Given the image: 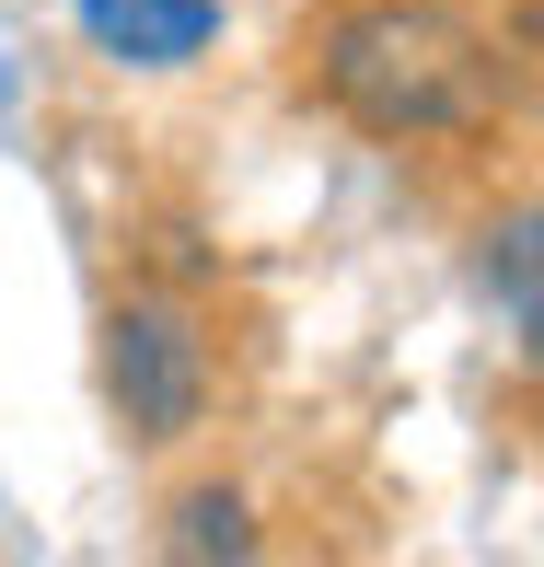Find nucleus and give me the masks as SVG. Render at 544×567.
<instances>
[{
    "mask_svg": "<svg viewBox=\"0 0 544 567\" xmlns=\"http://www.w3.org/2000/svg\"><path fill=\"white\" fill-rule=\"evenodd\" d=\"M301 82L359 140L429 151L510 116V47L463 0H325L301 23Z\"/></svg>",
    "mask_w": 544,
    "mask_h": 567,
    "instance_id": "obj_1",
    "label": "nucleus"
},
{
    "mask_svg": "<svg viewBox=\"0 0 544 567\" xmlns=\"http://www.w3.org/2000/svg\"><path fill=\"white\" fill-rule=\"evenodd\" d=\"M105 394H116V417H127L140 452H174L209 417V337H197L174 301H127L105 324Z\"/></svg>",
    "mask_w": 544,
    "mask_h": 567,
    "instance_id": "obj_2",
    "label": "nucleus"
},
{
    "mask_svg": "<svg viewBox=\"0 0 544 567\" xmlns=\"http://www.w3.org/2000/svg\"><path fill=\"white\" fill-rule=\"evenodd\" d=\"M93 59L116 70H197L220 47V0H70Z\"/></svg>",
    "mask_w": 544,
    "mask_h": 567,
    "instance_id": "obj_3",
    "label": "nucleus"
},
{
    "mask_svg": "<svg viewBox=\"0 0 544 567\" xmlns=\"http://www.w3.org/2000/svg\"><path fill=\"white\" fill-rule=\"evenodd\" d=\"M486 290L510 313V348H533V324H544V301H533V209H510L486 231Z\"/></svg>",
    "mask_w": 544,
    "mask_h": 567,
    "instance_id": "obj_4",
    "label": "nucleus"
},
{
    "mask_svg": "<svg viewBox=\"0 0 544 567\" xmlns=\"http://www.w3.org/2000/svg\"><path fill=\"white\" fill-rule=\"evenodd\" d=\"M174 556H255V522L232 486H197L186 509H174Z\"/></svg>",
    "mask_w": 544,
    "mask_h": 567,
    "instance_id": "obj_5",
    "label": "nucleus"
}]
</instances>
